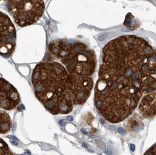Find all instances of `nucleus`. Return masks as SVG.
<instances>
[{
    "label": "nucleus",
    "mask_w": 156,
    "mask_h": 155,
    "mask_svg": "<svg viewBox=\"0 0 156 155\" xmlns=\"http://www.w3.org/2000/svg\"><path fill=\"white\" fill-rule=\"evenodd\" d=\"M48 52L50 56L59 60L71 74L90 77L96 69V54L83 43L67 39L55 40L50 43Z\"/></svg>",
    "instance_id": "obj_3"
},
{
    "label": "nucleus",
    "mask_w": 156,
    "mask_h": 155,
    "mask_svg": "<svg viewBox=\"0 0 156 155\" xmlns=\"http://www.w3.org/2000/svg\"><path fill=\"white\" fill-rule=\"evenodd\" d=\"M101 67L112 77L140 87L145 93L156 91V52L142 37L121 36L108 43L102 50Z\"/></svg>",
    "instance_id": "obj_1"
},
{
    "label": "nucleus",
    "mask_w": 156,
    "mask_h": 155,
    "mask_svg": "<svg viewBox=\"0 0 156 155\" xmlns=\"http://www.w3.org/2000/svg\"><path fill=\"white\" fill-rule=\"evenodd\" d=\"M0 155H14L7 143L1 138H0Z\"/></svg>",
    "instance_id": "obj_9"
},
{
    "label": "nucleus",
    "mask_w": 156,
    "mask_h": 155,
    "mask_svg": "<svg viewBox=\"0 0 156 155\" xmlns=\"http://www.w3.org/2000/svg\"><path fill=\"white\" fill-rule=\"evenodd\" d=\"M0 1H2V0H0Z\"/></svg>",
    "instance_id": "obj_19"
},
{
    "label": "nucleus",
    "mask_w": 156,
    "mask_h": 155,
    "mask_svg": "<svg viewBox=\"0 0 156 155\" xmlns=\"http://www.w3.org/2000/svg\"><path fill=\"white\" fill-rule=\"evenodd\" d=\"M67 120L70 121H72L73 120V117L72 116H68L67 117Z\"/></svg>",
    "instance_id": "obj_15"
},
{
    "label": "nucleus",
    "mask_w": 156,
    "mask_h": 155,
    "mask_svg": "<svg viewBox=\"0 0 156 155\" xmlns=\"http://www.w3.org/2000/svg\"><path fill=\"white\" fill-rule=\"evenodd\" d=\"M32 82L37 98L53 114H67L73 105L84 103L93 86L90 77L70 74L62 64L53 61L38 64Z\"/></svg>",
    "instance_id": "obj_2"
},
{
    "label": "nucleus",
    "mask_w": 156,
    "mask_h": 155,
    "mask_svg": "<svg viewBox=\"0 0 156 155\" xmlns=\"http://www.w3.org/2000/svg\"><path fill=\"white\" fill-rule=\"evenodd\" d=\"M99 121H100V122L102 124H104V120L102 119H99Z\"/></svg>",
    "instance_id": "obj_17"
},
{
    "label": "nucleus",
    "mask_w": 156,
    "mask_h": 155,
    "mask_svg": "<svg viewBox=\"0 0 156 155\" xmlns=\"http://www.w3.org/2000/svg\"><path fill=\"white\" fill-rule=\"evenodd\" d=\"M118 133H119V134H122V135H125V133H126L125 129H124L123 128H121V127H119V128H118Z\"/></svg>",
    "instance_id": "obj_11"
},
{
    "label": "nucleus",
    "mask_w": 156,
    "mask_h": 155,
    "mask_svg": "<svg viewBox=\"0 0 156 155\" xmlns=\"http://www.w3.org/2000/svg\"><path fill=\"white\" fill-rule=\"evenodd\" d=\"M58 123H59V124H60L62 127H64L66 126V124H67V122H66V120H60V121H59Z\"/></svg>",
    "instance_id": "obj_12"
},
{
    "label": "nucleus",
    "mask_w": 156,
    "mask_h": 155,
    "mask_svg": "<svg viewBox=\"0 0 156 155\" xmlns=\"http://www.w3.org/2000/svg\"><path fill=\"white\" fill-rule=\"evenodd\" d=\"M139 110L146 117H152L156 114V92L143 97L139 105Z\"/></svg>",
    "instance_id": "obj_7"
},
{
    "label": "nucleus",
    "mask_w": 156,
    "mask_h": 155,
    "mask_svg": "<svg viewBox=\"0 0 156 155\" xmlns=\"http://www.w3.org/2000/svg\"><path fill=\"white\" fill-rule=\"evenodd\" d=\"M20 102V95L16 88L7 80L0 78V108L11 110Z\"/></svg>",
    "instance_id": "obj_6"
},
{
    "label": "nucleus",
    "mask_w": 156,
    "mask_h": 155,
    "mask_svg": "<svg viewBox=\"0 0 156 155\" xmlns=\"http://www.w3.org/2000/svg\"><path fill=\"white\" fill-rule=\"evenodd\" d=\"M83 145L84 146V147H85V148H87L88 146V145L87 144H85V143H83Z\"/></svg>",
    "instance_id": "obj_18"
},
{
    "label": "nucleus",
    "mask_w": 156,
    "mask_h": 155,
    "mask_svg": "<svg viewBox=\"0 0 156 155\" xmlns=\"http://www.w3.org/2000/svg\"><path fill=\"white\" fill-rule=\"evenodd\" d=\"M16 39L14 23L7 15L0 11V56L8 58L13 54Z\"/></svg>",
    "instance_id": "obj_5"
},
{
    "label": "nucleus",
    "mask_w": 156,
    "mask_h": 155,
    "mask_svg": "<svg viewBox=\"0 0 156 155\" xmlns=\"http://www.w3.org/2000/svg\"><path fill=\"white\" fill-rule=\"evenodd\" d=\"M81 132H82V133H83V134H87V132H86V131H85V129H83V128H82V129H81Z\"/></svg>",
    "instance_id": "obj_16"
},
{
    "label": "nucleus",
    "mask_w": 156,
    "mask_h": 155,
    "mask_svg": "<svg viewBox=\"0 0 156 155\" xmlns=\"http://www.w3.org/2000/svg\"><path fill=\"white\" fill-rule=\"evenodd\" d=\"M156 145H153V147L150 148L144 155H156Z\"/></svg>",
    "instance_id": "obj_10"
},
{
    "label": "nucleus",
    "mask_w": 156,
    "mask_h": 155,
    "mask_svg": "<svg viewBox=\"0 0 156 155\" xmlns=\"http://www.w3.org/2000/svg\"><path fill=\"white\" fill-rule=\"evenodd\" d=\"M12 121L9 115L4 111L0 110V134L8 133L11 129Z\"/></svg>",
    "instance_id": "obj_8"
},
{
    "label": "nucleus",
    "mask_w": 156,
    "mask_h": 155,
    "mask_svg": "<svg viewBox=\"0 0 156 155\" xmlns=\"http://www.w3.org/2000/svg\"><path fill=\"white\" fill-rule=\"evenodd\" d=\"M105 153H107L108 155H113L112 152L110 150V149H107V150H105Z\"/></svg>",
    "instance_id": "obj_13"
},
{
    "label": "nucleus",
    "mask_w": 156,
    "mask_h": 155,
    "mask_svg": "<svg viewBox=\"0 0 156 155\" xmlns=\"http://www.w3.org/2000/svg\"><path fill=\"white\" fill-rule=\"evenodd\" d=\"M8 11L15 23L21 27L33 25L42 16L43 0H7Z\"/></svg>",
    "instance_id": "obj_4"
},
{
    "label": "nucleus",
    "mask_w": 156,
    "mask_h": 155,
    "mask_svg": "<svg viewBox=\"0 0 156 155\" xmlns=\"http://www.w3.org/2000/svg\"><path fill=\"white\" fill-rule=\"evenodd\" d=\"M130 148H131V150L132 152H134L135 150V146L134 144H130Z\"/></svg>",
    "instance_id": "obj_14"
}]
</instances>
